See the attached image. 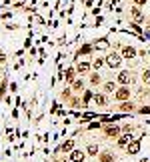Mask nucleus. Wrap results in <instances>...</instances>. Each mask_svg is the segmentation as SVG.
I'll return each instance as SVG.
<instances>
[{"mask_svg":"<svg viewBox=\"0 0 150 162\" xmlns=\"http://www.w3.org/2000/svg\"><path fill=\"white\" fill-rule=\"evenodd\" d=\"M106 134H108V136H118V134H120V128H118L116 124H110V126H106Z\"/></svg>","mask_w":150,"mask_h":162,"instance_id":"423d86ee","label":"nucleus"},{"mask_svg":"<svg viewBox=\"0 0 150 162\" xmlns=\"http://www.w3.org/2000/svg\"><path fill=\"white\" fill-rule=\"evenodd\" d=\"M146 2H148V0H134L136 6H142V4H146Z\"/></svg>","mask_w":150,"mask_h":162,"instance_id":"a878e982","label":"nucleus"},{"mask_svg":"<svg viewBox=\"0 0 150 162\" xmlns=\"http://www.w3.org/2000/svg\"><path fill=\"white\" fill-rule=\"evenodd\" d=\"M106 66H108V68H120V66H122V56L116 54V52H110V54L106 56Z\"/></svg>","mask_w":150,"mask_h":162,"instance_id":"f257e3e1","label":"nucleus"},{"mask_svg":"<svg viewBox=\"0 0 150 162\" xmlns=\"http://www.w3.org/2000/svg\"><path fill=\"white\" fill-rule=\"evenodd\" d=\"M130 14H132V18H134L136 22H142V12H140L136 6H132V8H130Z\"/></svg>","mask_w":150,"mask_h":162,"instance_id":"0eeeda50","label":"nucleus"},{"mask_svg":"<svg viewBox=\"0 0 150 162\" xmlns=\"http://www.w3.org/2000/svg\"><path fill=\"white\" fill-rule=\"evenodd\" d=\"M88 154H98V146L96 144H88Z\"/></svg>","mask_w":150,"mask_h":162,"instance_id":"6ab92c4d","label":"nucleus"},{"mask_svg":"<svg viewBox=\"0 0 150 162\" xmlns=\"http://www.w3.org/2000/svg\"><path fill=\"white\" fill-rule=\"evenodd\" d=\"M104 90H106V92H112L114 90V82H106V84H104Z\"/></svg>","mask_w":150,"mask_h":162,"instance_id":"4be33fe9","label":"nucleus"},{"mask_svg":"<svg viewBox=\"0 0 150 162\" xmlns=\"http://www.w3.org/2000/svg\"><path fill=\"white\" fill-rule=\"evenodd\" d=\"M104 64H106V60H102V58H96V60L92 62V66H94V68H102Z\"/></svg>","mask_w":150,"mask_h":162,"instance_id":"2eb2a0df","label":"nucleus"},{"mask_svg":"<svg viewBox=\"0 0 150 162\" xmlns=\"http://www.w3.org/2000/svg\"><path fill=\"white\" fill-rule=\"evenodd\" d=\"M126 148H128V152H130V154H136V152L140 150V142H138V140H132Z\"/></svg>","mask_w":150,"mask_h":162,"instance_id":"39448f33","label":"nucleus"},{"mask_svg":"<svg viewBox=\"0 0 150 162\" xmlns=\"http://www.w3.org/2000/svg\"><path fill=\"white\" fill-rule=\"evenodd\" d=\"M70 160L72 162H84L86 160V154H84L82 150H72V152H70Z\"/></svg>","mask_w":150,"mask_h":162,"instance_id":"f03ea898","label":"nucleus"},{"mask_svg":"<svg viewBox=\"0 0 150 162\" xmlns=\"http://www.w3.org/2000/svg\"><path fill=\"white\" fill-rule=\"evenodd\" d=\"M66 80L74 82V68H68V70H66Z\"/></svg>","mask_w":150,"mask_h":162,"instance_id":"f3484780","label":"nucleus"},{"mask_svg":"<svg viewBox=\"0 0 150 162\" xmlns=\"http://www.w3.org/2000/svg\"><path fill=\"white\" fill-rule=\"evenodd\" d=\"M130 80H132V74H130L128 70H122V72L118 74V82H120V84H124V86H126Z\"/></svg>","mask_w":150,"mask_h":162,"instance_id":"7ed1b4c3","label":"nucleus"},{"mask_svg":"<svg viewBox=\"0 0 150 162\" xmlns=\"http://www.w3.org/2000/svg\"><path fill=\"white\" fill-rule=\"evenodd\" d=\"M122 54H124L126 58H134V56H136V50H134L132 46H124V50H122Z\"/></svg>","mask_w":150,"mask_h":162,"instance_id":"1a4fd4ad","label":"nucleus"},{"mask_svg":"<svg viewBox=\"0 0 150 162\" xmlns=\"http://www.w3.org/2000/svg\"><path fill=\"white\" fill-rule=\"evenodd\" d=\"M72 146H74V140H66V142L60 146V150H62V152H70V150H72Z\"/></svg>","mask_w":150,"mask_h":162,"instance_id":"f8f14e48","label":"nucleus"},{"mask_svg":"<svg viewBox=\"0 0 150 162\" xmlns=\"http://www.w3.org/2000/svg\"><path fill=\"white\" fill-rule=\"evenodd\" d=\"M88 52H92V46L90 44H82L80 50H78V54H88Z\"/></svg>","mask_w":150,"mask_h":162,"instance_id":"4468645a","label":"nucleus"},{"mask_svg":"<svg viewBox=\"0 0 150 162\" xmlns=\"http://www.w3.org/2000/svg\"><path fill=\"white\" fill-rule=\"evenodd\" d=\"M130 136H132V134H124V136H120V140H118V146H120V148H126V146H128V140H130Z\"/></svg>","mask_w":150,"mask_h":162,"instance_id":"9d476101","label":"nucleus"},{"mask_svg":"<svg viewBox=\"0 0 150 162\" xmlns=\"http://www.w3.org/2000/svg\"><path fill=\"white\" fill-rule=\"evenodd\" d=\"M8 18H12V14H10V12H4V14H2V20H8Z\"/></svg>","mask_w":150,"mask_h":162,"instance_id":"393cba45","label":"nucleus"},{"mask_svg":"<svg viewBox=\"0 0 150 162\" xmlns=\"http://www.w3.org/2000/svg\"><path fill=\"white\" fill-rule=\"evenodd\" d=\"M142 82H144V84H150V70H144V72H142Z\"/></svg>","mask_w":150,"mask_h":162,"instance_id":"a211bd4d","label":"nucleus"},{"mask_svg":"<svg viewBox=\"0 0 150 162\" xmlns=\"http://www.w3.org/2000/svg\"><path fill=\"white\" fill-rule=\"evenodd\" d=\"M128 98H130V90L128 88H120L116 92V100H128Z\"/></svg>","mask_w":150,"mask_h":162,"instance_id":"20e7f679","label":"nucleus"},{"mask_svg":"<svg viewBox=\"0 0 150 162\" xmlns=\"http://www.w3.org/2000/svg\"><path fill=\"white\" fill-rule=\"evenodd\" d=\"M76 70H78L80 74H86V72L90 70V62H78V66H76Z\"/></svg>","mask_w":150,"mask_h":162,"instance_id":"6e6552de","label":"nucleus"},{"mask_svg":"<svg viewBox=\"0 0 150 162\" xmlns=\"http://www.w3.org/2000/svg\"><path fill=\"white\" fill-rule=\"evenodd\" d=\"M140 114H150V106H142L140 108Z\"/></svg>","mask_w":150,"mask_h":162,"instance_id":"5701e85b","label":"nucleus"},{"mask_svg":"<svg viewBox=\"0 0 150 162\" xmlns=\"http://www.w3.org/2000/svg\"><path fill=\"white\" fill-rule=\"evenodd\" d=\"M90 82H92V84H100V74H92V76H90Z\"/></svg>","mask_w":150,"mask_h":162,"instance_id":"412c9836","label":"nucleus"},{"mask_svg":"<svg viewBox=\"0 0 150 162\" xmlns=\"http://www.w3.org/2000/svg\"><path fill=\"white\" fill-rule=\"evenodd\" d=\"M92 96H94L92 92H86V94H84V102H90V98H92Z\"/></svg>","mask_w":150,"mask_h":162,"instance_id":"b1692460","label":"nucleus"},{"mask_svg":"<svg viewBox=\"0 0 150 162\" xmlns=\"http://www.w3.org/2000/svg\"><path fill=\"white\" fill-rule=\"evenodd\" d=\"M62 96H64V98H68V96H70V90H68V88H64V92H62Z\"/></svg>","mask_w":150,"mask_h":162,"instance_id":"bb28decb","label":"nucleus"},{"mask_svg":"<svg viewBox=\"0 0 150 162\" xmlns=\"http://www.w3.org/2000/svg\"><path fill=\"white\" fill-rule=\"evenodd\" d=\"M100 162H114L112 158V154H108V152H104L102 156H100Z\"/></svg>","mask_w":150,"mask_h":162,"instance_id":"dca6fc26","label":"nucleus"},{"mask_svg":"<svg viewBox=\"0 0 150 162\" xmlns=\"http://www.w3.org/2000/svg\"><path fill=\"white\" fill-rule=\"evenodd\" d=\"M94 48H96V50H106V48H108V40H106V38L98 40L96 44H94Z\"/></svg>","mask_w":150,"mask_h":162,"instance_id":"9b49d317","label":"nucleus"},{"mask_svg":"<svg viewBox=\"0 0 150 162\" xmlns=\"http://www.w3.org/2000/svg\"><path fill=\"white\" fill-rule=\"evenodd\" d=\"M122 110H132V104H122Z\"/></svg>","mask_w":150,"mask_h":162,"instance_id":"cd10ccee","label":"nucleus"},{"mask_svg":"<svg viewBox=\"0 0 150 162\" xmlns=\"http://www.w3.org/2000/svg\"><path fill=\"white\" fill-rule=\"evenodd\" d=\"M94 128H100V122H98V124H96V122H92V124H90V130H94Z\"/></svg>","mask_w":150,"mask_h":162,"instance_id":"c85d7f7f","label":"nucleus"},{"mask_svg":"<svg viewBox=\"0 0 150 162\" xmlns=\"http://www.w3.org/2000/svg\"><path fill=\"white\" fill-rule=\"evenodd\" d=\"M72 88H74V90H82V88H84L82 80H74V82H72Z\"/></svg>","mask_w":150,"mask_h":162,"instance_id":"aec40b11","label":"nucleus"},{"mask_svg":"<svg viewBox=\"0 0 150 162\" xmlns=\"http://www.w3.org/2000/svg\"><path fill=\"white\" fill-rule=\"evenodd\" d=\"M94 100H96V104H98V106H104V104H106L104 94H94Z\"/></svg>","mask_w":150,"mask_h":162,"instance_id":"ddd939ff","label":"nucleus"}]
</instances>
